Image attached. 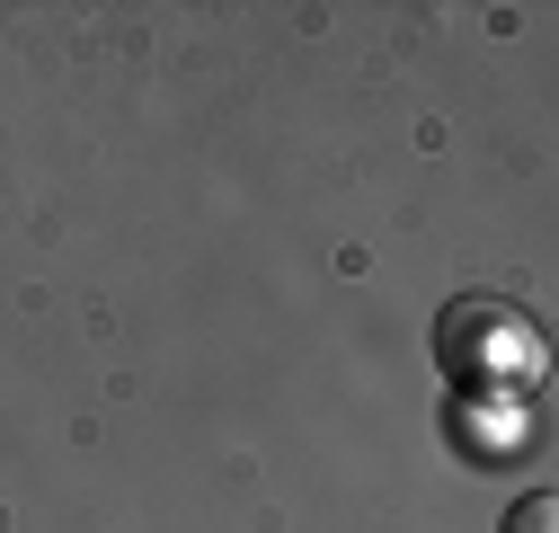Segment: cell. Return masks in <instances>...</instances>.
<instances>
[{"label": "cell", "mask_w": 559, "mask_h": 533, "mask_svg": "<svg viewBox=\"0 0 559 533\" xmlns=\"http://www.w3.org/2000/svg\"><path fill=\"white\" fill-rule=\"evenodd\" d=\"M507 533H559V498H550V489H533V498H515V516H507Z\"/></svg>", "instance_id": "1"}]
</instances>
